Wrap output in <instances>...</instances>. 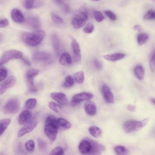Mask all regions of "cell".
Returning <instances> with one entry per match:
<instances>
[{"label":"cell","mask_w":155,"mask_h":155,"mask_svg":"<svg viewBox=\"0 0 155 155\" xmlns=\"http://www.w3.org/2000/svg\"><path fill=\"white\" fill-rule=\"evenodd\" d=\"M21 60L22 61L27 65L30 66L31 65V63L27 59L25 58H21Z\"/></svg>","instance_id":"48"},{"label":"cell","mask_w":155,"mask_h":155,"mask_svg":"<svg viewBox=\"0 0 155 155\" xmlns=\"http://www.w3.org/2000/svg\"><path fill=\"white\" fill-rule=\"evenodd\" d=\"M125 54L121 53H117L104 55V58L110 61H115L124 58Z\"/></svg>","instance_id":"18"},{"label":"cell","mask_w":155,"mask_h":155,"mask_svg":"<svg viewBox=\"0 0 155 155\" xmlns=\"http://www.w3.org/2000/svg\"><path fill=\"white\" fill-rule=\"evenodd\" d=\"M88 130L91 134L95 138H98L101 136L102 130L98 127L92 126L89 128Z\"/></svg>","instance_id":"20"},{"label":"cell","mask_w":155,"mask_h":155,"mask_svg":"<svg viewBox=\"0 0 155 155\" xmlns=\"http://www.w3.org/2000/svg\"><path fill=\"white\" fill-rule=\"evenodd\" d=\"M10 122L11 120L9 118H4L0 120V136L4 132Z\"/></svg>","instance_id":"23"},{"label":"cell","mask_w":155,"mask_h":155,"mask_svg":"<svg viewBox=\"0 0 155 155\" xmlns=\"http://www.w3.org/2000/svg\"><path fill=\"white\" fill-rule=\"evenodd\" d=\"M58 128V120L56 117L53 115H49L45 122L44 132L51 145L53 143L56 138Z\"/></svg>","instance_id":"2"},{"label":"cell","mask_w":155,"mask_h":155,"mask_svg":"<svg viewBox=\"0 0 155 155\" xmlns=\"http://www.w3.org/2000/svg\"><path fill=\"white\" fill-rule=\"evenodd\" d=\"M127 110L131 112H134L136 110V107L131 104H129L127 107Z\"/></svg>","instance_id":"46"},{"label":"cell","mask_w":155,"mask_h":155,"mask_svg":"<svg viewBox=\"0 0 155 155\" xmlns=\"http://www.w3.org/2000/svg\"><path fill=\"white\" fill-rule=\"evenodd\" d=\"M8 75V71L5 68H0V82L5 79Z\"/></svg>","instance_id":"41"},{"label":"cell","mask_w":155,"mask_h":155,"mask_svg":"<svg viewBox=\"0 0 155 155\" xmlns=\"http://www.w3.org/2000/svg\"><path fill=\"white\" fill-rule=\"evenodd\" d=\"M94 64L95 68L98 70H101L102 68V65L101 62L97 59L94 60Z\"/></svg>","instance_id":"44"},{"label":"cell","mask_w":155,"mask_h":155,"mask_svg":"<svg viewBox=\"0 0 155 155\" xmlns=\"http://www.w3.org/2000/svg\"><path fill=\"white\" fill-rule=\"evenodd\" d=\"M74 82V80L72 77L70 75H68L65 78V82L63 84V86L65 88H70L73 85Z\"/></svg>","instance_id":"25"},{"label":"cell","mask_w":155,"mask_h":155,"mask_svg":"<svg viewBox=\"0 0 155 155\" xmlns=\"http://www.w3.org/2000/svg\"><path fill=\"white\" fill-rule=\"evenodd\" d=\"M57 120L59 128L62 129L67 130L71 126V123L63 118H59Z\"/></svg>","instance_id":"22"},{"label":"cell","mask_w":155,"mask_h":155,"mask_svg":"<svg viewBox=\"0 0 155 155\" xmlns=\"http://www.w3.org/2000/svg\"><path fill=\"white\" fill-rule=\"evenodd\" d=\"M149 120L148 118L141 121L129 120L125 121L123 124V128L126 133H132L138 131L147 124Z\"/></svg>","instance_id":"4"},{"label":"cell","mask_w":155,"mask_h":155,"mask_svg":"<svg viewBox=\"0 0 155 155\" xmlns=\"http://www.w3.org/2000/svg\"><path fill=\"white\" fill-rule=\"evenodd\" d=\"M52 42L53 47L56 51L58 50L59 48L60 41L58 37L55 35H53L52 37Z\"/></svg>","instance_id":"31"},{"label":"cell","mask_w":155,"mask_h":155,"mask_svg":"<svg viewBox=\"0 0 155 155\" xmlns=\"http://www.w3.org/2000/svg\"><path fill=\"white\" fill-rule=\"evenodd\" d=\"M150 65L151 70L152 71L154 72L155 70V54L154 52L150 57Z\"/></svg>","instance_id":"43"},{"label":"cell","mask_w":155,"mask_h":155,"mask_svg":"<svg viewBox=\"0 0 155 155\" xmlns=\"http://www.w3.org/2000/svg\"><path fill=\"white\" fill-rule=\"evenodd\" d=\"M133 29L135 31L140 32L142 30V28L139 25H136L133 27Z\"/></svg>","instance_id":"47"},{"label":"cell","mask_w":155,"mask_h":155,"mask_svg":"<svg viewBox=\"0 0 155 155\" xmlns=\"http://www.w3.org/2000/svg\"><path fill=\"white\" fill-rule=\"evenodd\" d=\"M32 118V114L28 110H25L22 111L20 114L18 119V122L21 125H24L28 123Z\"/></svg>","instance_id":"14"},{"label":"cell","mask_w":155,"mask_h":155,"mask_svg":"<svg viewBox=\"0 0 155 155\" xmlns=\"http://www.w3.org/2000/svg\"><path fill=\"white\" fill-rule=\"evenodd\" d=\"M87 18L86 11L84 10H79L74 15L72 20V24L74 28L79 29L84 25Z\"/></svg>","instance_id":"5"},{"label":"cell","mask_w":155,"mask_h":155,"mask_svg":"<svg viewBox=\"0 0 155 155\" xmlns=\"http://www.w3.org/2000/svg\"><path fill=\"white\" fill-rule=\"evenodd\" d=\"M2 39H3L2 35V34L0 33V42L1 41H2Z\"/></svg>","instance_id":"49"},{"label":"cell","mask_w":155,"mask_h":155,"mask_svg":"<svg viewBox=\"0 0 155 155\" xmlns=\"http://www.w3.org/2000/svg\"><path fill=\"white\" fill-rule=\"evenodd\" d=\"M1 104V102L0 101V105Z\"/></svg>","instance_id":"51"},{"label":"cell","mask_w":155,"mask_h":155,"mask_svg":"<svg viewBox=\"0 0 155 155\" xmlns=\"http://www.w3.org/2000/svg\"><path fill=\"white\" fill-rule=\"evenodd\" d=\"M50 97L60 105L64 106L68 103V99L65 94L61 92H53L50 94Z\"/></svg>","instance_id":"12"},{"label":"cell","mask_w":155,"mask_h":155,"mask_svg":"<svg viewBox=\"0 0 155 155\" xmlns=\"http://www.w3.org/2000/svg\"><path fill=\"white\" fill-rule=\"evenodd\" d=\"M78 149L82 155H102L105 147L103 144L86 137L80 143Z\"/></svg>","instance_id":"1"},{"label":"cell","mask_w":155,"mask_h":155,"mask_svg":"<svg viewBox=\"0 0 155 155\" xmlns=\"http://www.w3.org/2000/svg\"><path fill=\"white\" fill-rule=\"evenodd\" d=\"M93 97L92 94L86 92H82L76 94L72 98L71 104L72 106H76L82 101L90 100Z\"/></svg>","instance_id":"9"},{"label":"cell","mask_w":155,"mask_h":155,"mask_svg":"<svg viewBox=\"0 0 155 155\" xmlns=\"http://www.w3.org/2000/svg\"><path fill=\"white\" fill-rule=\"evenodd\" d=\"M16 79L14 76H10L0 85V95L8 89L13 87L16 83Z\"/></svg>","instance_id":"10"},{"label":"cell","mask_w":155,"mask_h":155,"mask_svg":"<svg viewBox=\"0 0 155 155\" xmlns=\"http://www.w3.org/2000/svg\"><path fill=\"white\" fill-rule=\"evenodd\" d=\"M101 91L103 97L106 102L109 104L114 103L113 95L108 86L106 84L103 85L101 87Z\"/></svg>","instance_id":"11"},{"label":"cell","mask_w":155,"mask_h":155,"mask_svg":"<svg viewBox=\"0 0 155 155\" xmlns=\"http://www.w3.org/2000/svg\"><path fill=\"white\" fill-rule=\"evenodd\" d=\"M20 103L16 98L8 101L5 104L3 108L4 112L6 114H13L17 113L20 108Z\"/></svg>","instance_id":"8"},{"label":"cell","mask_w":155,"mask_h":155,"mask_svg":"<svg viewBox=\"0 0 155 155\" xmlns=\"http://www.w3.org/2000/svg\"><path fill=\"white\" fill-rule=\"evenodd\" d=\"M84 107L86 113L88 115L93 116L96 113V107L93 101H86L84 104Z\"/></svg>","instance_id":"16"},{"label":"cell","mask_w":155,"mask_h":155,"mask_svg":"<svg viewBox=\"0 0 155 155\" xmlns=\"http://www.w3.org/2000/svg\"><path fill=\"white\" fill-rule=\"evenodd\" d=\"M51 56L47 53L45 52H37L33 55L32 59L35 62L41 61H48L51 58Z\"/></svg>","instance_id":"13"},{"label":"cell","mask_w":155,"mask_h":155,"mask_svg":"<svg viewBox=\"0 0 155 155\" xmlns=\"http://www.w3.org/2000/svg\"><path fill=\"white\" fill-rule=\"evenodd\" d=\"M37 103L36 100L35 98H30L26 101L25 107L28 109H32L35 107Z\"/></svg>","instance_id":"28"},{"label":"cell","mask_w":155,"mask_h":155,"mask_svg":"<svg viewBox=\"0 0 155 155\" xmlns=\"http://www.w3.org/2000/svg\"><path fill=\"white\" fill-rule=\"evenodd\" d=\"M8 24V21L7 19L0 20V28H4Z\"/></svg>","instance_id":"45"},{"label":"cell","mask_w":155,"mask_h":155,"mask_svg":"<svg viewBox=\"0 0 155 155\" xmlns=\"http://www.w3.org/2000/svg\"><path fill=\"white\" fill-rule=\"evenodd\" d=\"M134 72L137 78L140 80L143 79L144 70L143 67L140 65L136 66L134 69Z\"/></svg>","instance_id":"21"},{"label":"cell","mask_w":155,"mask_h":155,"mask_svg":"<svg viewBox=\"0 0 155 155\" xmlns=\"http://www.w3.org/2000/svg\"><path fill=\"white\" fill-rule=\"evenodd\" d=\"M51 16L53 21L57 24H61L63 22V19L54 13H52Z\"/></svg>","instance_id":"33"},{"label":"cell","mask_w":155,"mask_h":155,"mask_svg":"<svg viewBox=\"0 0 155 155\" xmlns=\"http://www.w3.org/2000/svg\"><path fill=\"white\" fill-rule=\"evenodd\" d=\"M64 151L60 147H57L54 148L48 155H64Z\"/></svg>","instance_id":"34"},{"label":"cell","mask_w":155,"mask_h":155,"mask_svg":"<svg viewBox=\"0 0 155 155\" xmlns=\"http://www.w3.org/2000/svg\"><path fill=\"white\" fill-rule=\"evenodd\" d=\"M93 15L95 19L98 22L102 21L104 19V17L100 12L95 11L93 12Z\"/></svg>","instance_id":"36"},{"label":"cell","mask_w":155,"mask_h":155,"mask_svg":"<svg viewBox=\"0 0 155 155\" xmlns=\"http://www.w3.org/2000/svg\"><path fill=\"white\" fill-rule=\"evenodd\" d=\"M94 24L92 22L88 23L83 28L84 31L87 33H91L94 29Z\"/></svg>","instance_id":"38"},{"label":"cell","mask_w":155,"mask_h":155,"mask_svg":"<svg viewBox=\"0 0 155 155\" xmlns=\"http://www.w3.org/2000/svg\"><path fill=\"white\" fill-rule=\"evenodd\" d=\"M25 146L26 149L28 151H32L35 147L34 143L32 140H29L26 142Z\"/></svg>","instance_id":"40"},{"label":"cell","mask_w":155,"mask_h":155,"mask_svg":"<svg viewBox=\"0 0 155 155\" xmlns=\"http://www.w3.org/2000/svg\"><path fill=\"white\" fill-rule=\"evenodd\" d=\"M71 47L74 54V59L76 62H78L81 59L80 49L78 43L75 39L72 41Z\"/></svg>","instance_id":"15"},{"label":"cell","mask_w":155,"mask_h":155,"mask_svg":"<svg viewBox=\"0 0 155 155\" xmlns=\"http://www.w3.org/2000/svg\"><path fill=\"white\" fill-rule=\"evenodd\" d=\"M49 106L51 109L57 113L60 112L61 109L60 105L53 102L49 103Z\"/></svg>","instance_id":"35"},{"label":"cell","mask_w":155,"mask_h":155,"mask_svg":"<svg viewBox=\"0 0 155 155\" xmlns=\"http://www.w3.org/2000/svg\"><path fill=\"white\" fill-rule=\"evenodd\" d=\"M22 53L15 50H11L5 52L0 59V66L8 62L12 59L21 58Z\"/></svg>","instance_id":"7"},{"label":"cell","mask_w":155,"mask_h":155,"mask_svg":"<svg viewBox=\"0 0 155 155\" xmlns=\"http://www.w3.org/2000/svg\"><path fill=\"white\" fill-rule=\"evenodd\" d=\"M148 38V36L147 34L144 33H140L137 36L138 43L140 45H142L147 41Z\"/></svg>","instance_id":"26"},{"label":"cell","mask_w":155,"mask_h":155,"mask_svg":"<svg viewBox=\"0 0 155 155\" xmlns=\"http://www.w3.org/2000/svg\"><path fill=\"white\" fill-rule=\"evenodd\" d=\"M30 25L35 28H38L40 26V21L37 18H33L29 19Z\"/></svg>","instance_id":"32"},{"label":"cell","mask_w":155,"mask_h":155,"mask_svg":"<svg viewBox=\"0 0 155 155\" xmlns=\"http://www.w3.org/2000/svg\"><path fill=\"white\" fill-rule=\"evenodd\" d=\"M11 16L12 20L16 22L21 23L24 21L23 15L21 11L18 9L14 8L12 10Z\"/></svg>","instance_id":"17"},{"label":"cell","mask_w":155,"mask_h":155,"mask_svg":"<svg viewBox=\"0 0 155 155\" xmlns=\"http://www.w3.org/2000/svg\"><path fill=\"white\" fill-rule=\"evenodd\" d=\"M74 78L76 82L78 84L82 83L84 80V74L83 71L77 72L74 75Z\"/></svg>","instance_id":"27"},{"label":"cell","mask_w":155,"mask_h":155,"mask_svg":"<svg viewBox=\"0 0 155 155\" xmlns=\"http://www.w3.org/2000/svg\"><path fill=\"white\" fill-rule=\"evenodd\" d=\"M105 14L111 20L115 21L117 19L116 15L112 11L107 10L104 12Z\"/></svg>","instance_id":"42"},{"label":"cell","mask_w":155,"mask_h":155,"mask_svg":"<svg viewBox=\"0 0 155 155\" xmlns=\"http://www.w3.org/2000/svg\"><path fill=\"white\" fill-rule=\"evenodd\" d=\"M60 63L63 65H69L71 63L72 60L69 54L65 52L61 55L59 59Z\"/></svg>","instance_id":"19"},{"label":"cell","mask_w":155,"mask_h":155,"mask_svg":"<svg viewBox=\"0 0 155 155\" xmlns=\"http://www.w3.org/2000/svg\"><path fill=\"white\" fill-rule=\"evenodd\" d=\"M37 142L39 150L44 151L46 150L47 145L45 141L41 138H38L37 139Z\"/></svg>","instance_id":"29"},{"label":"cell","mask_w":155,"mask_h":155,"mask_svg":"<svg viewBox=\"0 0 155 155\" xmlns=\"http://www.w3.org/2000/svg\"><path fill=\"white\" fill-rule=\"evenodd\" d=\"M155 17V12L154 10H150L148 11L144 15L143 18L146 20L154 19Z\"/></svg>","instance_id":"39"},{"label":"cell","mask_w":155,"mask_h":155,"mask_svg":"<svg viewBox=\"0 0 155 155\" xmlns=\"http://www.w3.org/2000/svg\"><path fill=\"white\" fill-rule=\"evenodd\" d=\"M37 123V114L35 113L31 120L19 130L18 137H21L32 131L36 126Z\"/></svg>","instance_id":"6"},{"label":"cell","mask_w":155,"mask_h":155,"mask_svg":"<svg viewBox=\"0 0 155 155\" xmlns=\"http://www.w3.org/2000/svg\"><path fill=\"white\" fill-rule=\"evenodd\" d=\"M39 72V70L36 69H31L28 70L26 74V78H33L37 75Z\"/></svg>","instance_id":"30"},{"label":"cell","mask_w":155,"mask_h":155,"mask_svg":"<svg viewBox=\"0 0 155 155\" xmlns=\"http://www.w3.org/2000/svg\"><path fill=\"white\" fill-rule=\"evenodd\" d=\"M151 101L154 104H155V99L154 98H152L151 99Z\"/></svg>","instance_id":"50"},{"label":"cell","mask_w":155,"mask_h":155,"mask_svg":"<svg viewBox=\"0 0 155 155\" xmlns=\"http://www.w3.org/2000/svg\"><path fill=\"white\" fill-rule=\"evenodd\" d=\"M46 35L45 31L38 30L31 33H26L23 35L26 44L30 46H35L39 44Z\"/></svg>","instance_id":"3"},{"label":"cell","mask_w":155,"mask_h":155,"mask_svg":"<svg viewBox=\"0 0 155 155\" xmlns=\"http://www.w3.org/2000/svg\"><path fill=\"white\" fill-rule=\"evenodd\" d=\"M114 151L117 155H128V150L124 146L121 145L116 146L114 148Z\"/></svg>","instance_id":"24"},{"label":"cell","mask_w":155,"mask_h":155,"mask_svg":"<svg viewBox=\"0 0 155 155\" xmlns=\"http://www.w3.org/2000/svg\"><path fill=\"white\" fill-rule=\"evenodd\" d=\"M35 0H27L23 2L24 7L27 9H31L34 8Z\"/></svg>","instance_id":"37"}]
</instances>
